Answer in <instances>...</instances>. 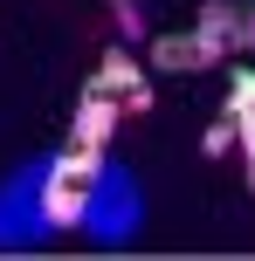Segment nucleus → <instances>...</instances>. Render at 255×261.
Returning <instances> with one entry per match:
<instances>
[{
  "mask_svg": "<svg viewBox=\"0 0 255 261\" xmlns=\"http://www.w3.org/2000/svg\"><path fill=\"white\" fill-rule=\"evenodd\" d=\"M90 90H104V96H118L124 110H152V90H145V69L131 62L124 48H110L104 62H97V76H90Z\"/></svg>",
  "mask_w": 255,
  "mask_h": 261,
  "instance_id": "obj_1",
  "label": "nucleus"
},
{
  "mask_svg": "<svg viewBox=\"0 0 255 261\" xmlns=\"http://www.w3.org/2000/svg\"><path fill=\"white\" fill-rule=\"evenodd\" d=\"M145 55H152V69H166V76H187V69H214L221 62V48L207 35H193V28H187V35H159Z\"/></svg>",
  "mask_w": 255,
  "mask_h": 261,
  "instance_id": "obj_2",
  "label": "nucleus"
},
{
  "mask_svg": "<svg viewBox=\"0 0 255 261\" xmlns=\"http://www.w3.org/2000/svg\"><path fill=\"white\" fill-rule=\"evenodd\" d=\"M118 124H124V103H118V96H104V90H83V110H76V138H69V144H97V151H104Z\"/></svg>",
  "mask_w": 255,
  "mask_h": 261,
  "instance_id": "obj_3",
  "label": "nucleus"
},
{
  "mask_svg": "<svg viewBox=\"0 0 255 261\" xmlns=\"http://www.w3.org/2000/svg\"><path fill=\"white\" fill-rule=\"evenodd\" d=\"M193 35H207L214 48H242V7H228V0H207V7L193 14Z\"/></svg>",
  "mask_w": 255,
  "mask_h": 261,
  "instance_id": "obj_4",
  "label": "nucleus"
},
{
  "mask_svg": "<svg viewBox=\"0 0 255 261\" xmlns=\"http://www.w3.org/2000/svg\"><path fill=\"white\" fill-rule=\"evenodd\" d=\"M83 206H90V193H69V186H55V179L41 186V213H49L55 227H76V220H83Z\"/></svg>",
  "mask_w": 255,
  "mask_h": 261,
  "instance_id": "obj_5",
  "label": "nucleus"
},
{
  "mask_svg": "<svg viewBox=\"0 0 255 261\" xmlns=\"http://www.w3.org/2000/svg\"><path fill=\"white\" fill-rule=\"evenodd\" d=\"M235 138H242V124H235L228 110H221V117L207 124V138H200V151H207V158H221V151H235Z\"/></svg>",
  "mask_w": 255,
  "mask_h": 261,
  "instance_id": "obj_6",
  "label": "nucleus"
},
{
  "mask_svg": "<svg viewBox=\"0 0 255 261\" xmlns=\"http://www.w3.org/2000/svg\"><path fill=\"white\" fill-rule=\"evenodd\" d=\"M228 117H235V124L255 117V69H242V76H235V90H228Z\"/></svg>",
  "mask_w": 255,
  "mask_h": 261,
  "instance_id": "obj_7",
  "label": "nucleus"
},
{
  "mask_svg": "<svg viewBox=\"0 0 255 261\" xmlns=\"http://www.w3.org/2000/svg\"><path fill=\"white\" fill-rule=\"evenodd\" d=\"M110 14H118L124 35H145V14H138V0H110Z\"/></svg>",
  "mask_w": 255,
  "mask_h": 261,
  "instance_id": "obj_8",
  "label": "nucleus"
},
{
  "mask_svg": "<svg viewBox=\"0 0 255 261\" xmlns=\"http://www.w3.org/2000/svg\"><path fill=\"white\" fill-rule=\"evenodd\" d=\"M235 144H242V151H248V186H255V117L242 124V138H235Z\"/></svg>",
  "mask_w": 255,
  "mask_h": 261,
  "instance_id": "obj_9",
  "label": "nucleus"
},
{
  "mask_svg": "<svg viewBox=\"0 0 255 261\" xmlns=\"http://www.w3.org/2000/svg\"><path fill=\"white\" fill-rule=\"evenodd\" d=\"M242 48H255V7L242 14Z\"/></svg>",
  "mask_w": 255,
  "mask_h": 261,
  "instance_id": "obj_10",
  "label": "nucleus"
}]
</instances>
